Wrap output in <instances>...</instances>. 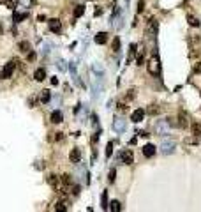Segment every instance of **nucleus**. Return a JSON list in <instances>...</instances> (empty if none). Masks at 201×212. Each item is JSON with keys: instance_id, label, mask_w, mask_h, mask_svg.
<instances>
[{"instance_id": "nucleus-1", "label": "nucleus", "mask_w": 201, "mask_h": 212, "mask_svg": "<svg viewBox=\"0 0 201 212\" xmlns=\"http://www.w3.org/2000/svg\"><path fill=\"white\" fill-rule=\"evenodd\" d=\"M148 72L152 76H159L161 74V62H159V55L157 53H153V57L148 62Z\"/></svg>"}, {"instance_id": "nucleus-2", "label": "nucleus", "mask_w": 201, "mask_h": 212, "mask_svg": "<svg viewBox=\"0 0 201 212\" xmlns=\"http://www.w3.org/2000/svg\"><path fill=\"white\" fill-rule=\"evenodd\" d=\"M100 90H102V76H97V80L92 83V99H99Z\"/></svg>"}, {"instance_id": "nucleus-3", "label": "nucleus", "mask_w": 201, "mask_h": 212, "mask_svg": "<svg viewBox=\"0 0 201 212\" xmlns=\"http://www.w3.org/2000/svg\"><path fill=\"white\" fill-rule=\"evenodd\" d=\"M175 149H176V143L173 140H164L161 143V149H159V150H161L162 154H171V152H175Z\"/></svg>"}, {"instance_id": "nucleus-4", "label": "nucleus", "mask_w": 201, "mask_h": 212, "mask_svg": "<svg viewBox=\"0 0 201 212\" xmlns=\"http://www.w3.org/2000/svg\"><path fill=\"white\" fill-rule=\"evenodd\" d=\"M118 159H122L124 164H132V163H134V152H132L131 149H127V150H124L120 156H118Z\"/></svg>"}, {"instance_id": "nucleus-5", "label": "nucleus", "mask_w": 201, "mask_h": 212, "mask_svg": "<svg viewBox=\"0 0 201 212\" xmlns=\"http://www.w3.org/2000/svg\"><path fill=\"white\" fill-rule=\"evenodd\" d=\"M127 129V122L124 120V119H120V117H117L115 120H113V131L115 133H124Z\"/></svg>"}, {"instance_id": "nucleus-6", "label": "nucleus", "mask_w": 201, "mask_h": 212, "mask_svg": "<svg viewBox=\"0 0 201 212\" xmlns=\"http://www.w3.org/2000/svg\"><path fill=\"white\" fill-rule=\"evenodd\" d=\"M48 27H50V30L55 32V34H60V30H62V23H60V20H57V18H51V20L48 21Z\"/></svg>"}, {"instance_id": "nucleus-7", "label": "nucleus", "mask_w": 201, "mask_h": 212, "mask_svg": "<svg viewBox=\"0 0 201 212\" xmlns=\"http://www.w3.org/2000/svg\"><path fill=\"white\" fill-rule=\"evenodd\" d=\"M14 66H16V62H7V66L4 67V71H2V78H4V80H7V78H11V76H12Z\"/></svg>"}, {"instance_id": "nucleus-8", "label": "nucleus", "mask_w": 201, "mask_h": 212, "mask_svg": "<svg viewBox=\"0 0 201 212\" xmlns=\"http://www.w3.org/2000/svg\"><path fill=\"white\" fill-rule=\"evenodd\" d=\"M145 119V110H141V108H138V110H134L132 111V115H131V120L134 122V124H138V122H141Z\"/></svg>"}, {"instance_id": "nucleus-9", "label": "nucleus", "mask_w": 201, "mask_h": 212, "mask_svg": "<svg viewBox=\"0 0 201 212\" xmlns=\"http://www.w3.org/2000/svg\"><path fill=\"white\" fill-rule=\"evenodd\" d=\"M168 127H170L168 120H159L155 124V131L159 133V134H166V133H168Z\"/></svg>"}, {"instance_id": "nucleus-10", "label": "nucleus", "mask_w": 201, "mask_h": 212, "mask_svg": "<svg viewBox=\"0 0 201 212\" xmlns=\"http://www.w3.org/2000/svg\"><path fill=\"white\" fill-rule=\"evenodd\" d=\"M69 159H71V163H74V164L81 163V152H80V149H72L71 154H69Z\"/></svg>"}, {"instance_id": "nucleus-11", "label": "nucleus", "mask_w": 201, "mask_h": 212, "mask_svg": "<svg viewBox=\"0 0 201 212\" xmlns=\"http://www.w3.org/2000/svg\"><path fill=\"white\" fill-rule=\"evenodd\" d=\"M92 72H95L97 76H104L106 69H104V66L100 62H95V64H92Z\"/></svg>"}, {"instance_id": "nucleus-12", "label": "nucleus", "mask_w": 201, "mask_h": 212, "mask_svg": "<svg viewBox=\"0 0 201 212\" xmlns=\"http://www.w3.org/2000/svg\"><path fill=\"white\" fill-rule=\"evenodd\" d=\"M62 120H64V113H62L60 110H55L51 113V122H53V124H60Z\"/></svg>"}, {"instance_id": "nucleus-13", "label": "nucleus", "mask_w": 201, "mask_h": 212, "mask_svg": "<svg viewBox=\"0 0 201 212\" xmlns=\"http://www.w3.org/2000/svg\"><path fill=\"white\" fill-rule=\"evenodd\" d=\"M94 41H95L97 44H106V42H108V34H106V32H99V34L94 37Z\"/></svg>"}, {"instance_id": "nucleus-14", "label": "nucleus", "mask_w": 201, "mask_h": 212, "mask_svg": "<svg viewBox=\"0 0 201 212\" xmlns=\"http://www.w3.org/2000/svg\"><path fill=\"white\" fill-rule=\"evenodd\" d=\"M143 154H145V157H152V156L155 154V147H153L152 143H147V145L143 147Z\"/></svg>"}, {"instance_id": "nucleus-15", "label": "nucleus", "mask_w": 201, "mask_h": 212, "mask_svg": "<svg viewBox=\"0 0 201 212\" xmlns=\"http://www.w3.org/2000/svg\"><path fill=\"white\" fill-rule=\"evenodd\" d=\"M50 101H51V92L46 89V90L41 92V103H42V104H48Z\"/></svg>"}, {"instance_id": "nucleus-16", "label": "nucleus", "mask_w": 201, "mask_h": 212, "mask_svg": "<svg viewBox=\"0 0 201 212\" xmlns=\"http://www.w3.org/2000/svg\"><path fill=\"white\" fill-rule=\"evenodd\" d=\"M34 78H35L37 81H42L44 78H46V69H42V67L35 69V72H34Z\"/></svg>"}, {"instance_id": "nucleus-17", "label": "nucleus", "mask_w": 201, "mask_h": 212, "mask_svg": "<svg viewBox=\"0 0 201 212\" xmlns=\"http://www.w3.org/2000/svg\"><path fill=\"white\" fill-rule=\"evenodd\" d=\"M18 48H20L21 53H28L30 51V42L28 41H21L20 44H18Z\"/></svg>"}, {"instance_id": "nucleus-18", "label": "nucleus", "mask_w": 201, "mask_h": 212, "mask_svg": "<svg viewBox=\"0 0 201 212\" xmlns=\"http://www.w3.org/2000/svg\"><path fill=\"white\" fill-rule=\"evenodd\" d=\"M25 18H27V14H21L18 11H14V16H12L14 23H21V20H25Z\"/></svg>"}, {"instance_id": "nucleus-19", "label": "nucleus", "mask_w": 201, "mask_h": 212, "mask_svg": "<svg viewBox=\"0 0 201 212\" xmlns=\"http://www.w3.org/2000/svg\"><path fill=\"white\" fill-rule=\"evenodd\" d=\"M100 207H102L104 210L108 209V193H106V191L102 193V196H100Z\"/></svg>"}, {"instance_id": "nucleus-20", "label": "nucleus", "mask_w": 201, "mask_h": 212, "mask_svg": "<svg viewBox=\"0 0 201 212\" xmlns=\"http://www.w3.org/2000/svg\"><path fill=\"white\" fill-rule=\"evenodd\" d=\"M18 2L21 4V7H27V9H30V7H34V4H35L34 0H18Z\"/></svg>"}, {"instance_id": "nucleus-21", "label": "nucleus", "mask_w": 201, "mask_h": 212, "mask_svg": "<svg viewBox=\"0 0 201 212\" xmlns=\"http://www.w3.org/2000/svg\"><path fill=\"white\" fill-rule=\"evenodd\" d=\"M48 182H50L53 187L58 189V179H57V175H50V177H48Z\"/></svg>"}, {"instance_id": "nucleus-22", "label": "nucleus", "mask_w": 201, "mask_h": 212, "mask_svg": "<svg viewBox=\"0 0 201 212\" xmlns=\"http://www.w3.org/2000/svg\"><path fill=\"white\" fill-rule=\"evenodd\" d=\"M187 124H189V122H187V115H185V113H180V122H178V126H180V127H187Z\"/></svg>"}, {"instance_id": "nucleus-23", "label": "nucleus", "mask_w": 201, "mask_h": 212, "mask_svg": "<svg viewBox=\"0 0 201 212\" xmlns=\"http://www.w3.org/2000/svg\"><path fill=\"white\" fill-rule=\"evenodd\" d=\"M120 209H122L120 202H117V200H115V202H111V207H110V210H111V212H118Z\"/></svg>"}, {"instance_id": "nucleus-24", "label": "nucleus", "mask_w": 201, "mask_h": 212, "mask_svg": "<svg viewBox=\"0 0 201 212\" xmlns=\"http://www.w3.org/2000/svg\"><path fill=\"white\" fill-rule=\"evenodd\" d=\"M85 12V5H76V9H74V16L78 18V16H81Z\"/></svg>"}, {"instance_id": "nucleus-25", "label": "nucleus", "mask_w": 201, "mask_h": 212, "mask_svg": "<svg viewBox=\"0 0 201 212\" xmlns=\"http://www.w3.org/2000/svg\"><path fill=\"white\" fill-rule=\"evenodd\" d=\"M111 48H113V51H118V48H120V37H115V39H113Z\"/></svg>"}, {"instance_id": "nucleus-26", "label": "nucleus", "mask_w": 201, "mask_h": 212, "mask_svg": "<svg viewBox=\"0 0 201 212\" xmlns=\"http://www.w3.org/2000/svg\"><path fill=\"white\" fill-rule=\"evenodd\" d=\"M187 20H189V25H192V27H199V20H198V18H194V16H189Z\"/></svg>"}, {"instance_id": "nucleus-27", "label": "nucleus", "mask_w": 201, "mask_h": 212, "mask_svg": "<svg viewBox=\"0 0 201 212\" xmlns=\"http://www.w3.org/2000/svg\"><path fill=\"white\" fill-rule=\"evenodd\" d=\"M55 210H67V205L64 202H58L57 205H55Z\"/></svg>"}, {"instance_id": "nucleus-28", "label": "nucleus", "mask_w": 201, "mask_h": 212, "mask_svg": "<svg viewBox=\"0 0 201 212\" xmlns=\"http://www.w3.org/2000/svg\"><path fill=\"white\" fill-rule=\"evenodd\" d=\"M192 131H194V134L199 136L201 134V124H194V126H192Z\"/></svg>"}, {"instance_id": "nucleus-29", "label": "nucleus", "mask_w": 201, "mask_h": 212, "mask_svg": "<svg viewBox=\"0 0 201 212\" xmlns=\"http://www.w3.org/2000/svg\"><path fill=\"white\" fill-rule=\"evenodd\" d=\"M5 4H7V7H11V9H14V7L18 5V0H5Z\"/></svg>"}, {"instance_id": "nucleus-30", "label": "nucleus", "mask_w": 201, "mask_h": 212, "mask_svg": "<svg viewBox=\"0 0 201 212\" xmlns=\"http://www.w3.org/2000/svg\"><path fill=\"white\" fill-rule=\"evenodd\" d=\"M111 152H113V143H108V147H106V157H110L111 156Z\"/></svg>"}, {"instance_id": "nucleus-31", "label": "nucleus", "mask_w": 201, "mask_h": 212, "mask_svg": "<svg viewBox=\"0 0 201 212\" xmlns=\"http://www.w3.org/2000/svg\"><path fill=\"white\" fill-rule=\"evenodd\" d=\"M71 72H72V78L78 76V74H76V64H74V62H71Z\"/></svg>"}, {"instance_id": "nucleus-32", "label": "nucleus", "mask_w": 201, "mask_h": 212, "mask_svg": "<svg viewBox=\"0 0 201 212\" xmlns=\"http://www.w3.org/2000/svg\"><path fill=\"white\" fill-rule=\"evenodd\" d=\"M115 179H117V172H115V170H111V172H110V182H115Z\"/></svg>"}, {"instance_id": "nucleus-33", "label": "nucleus", "mask_w": 201, "mask_h": 212, "mask_svg": "<svg viewBox=\"0 0 201 212\" xmlns=\"http://www.w3.org/2000/svg\"><path fill=\"white\" fill-rule=\"evenodd\" d=\"M132 97H136V90H132L131 89V90L127 92V99H132Z\"/></svg>"}, {"instance_id": "nucleus-34", "label": "nucleus", "mask_w": 201, "mask_h": 212, "mask_svg": "<svg viewBox=\"0 0 201 212\" xmlns=\"http://www.w3.org/2000/svg\"><path fill=\"white\" fill-rule=\"evenodd\" d=\"M58 69H60V71H65V69H67V66H65V62L58 60Z\"/></svg>"}, {"instance_id": "nucleus-35", "label": "nucleus", "mask_w": 201, "mask_h": 212, "mask_svg": "<svg viewBox=\"0 0 201 212\" xmlns=\"http://www.w3.org/2000/svg\"><path fill=\"white\" fill-rule=\"evenodd\" d=\"M143 9H145V2H143V0H140V4H138V12H141Z\"/></svg>"}, {"instance_id": "nucleus-36", "label": "nucleus", "mask_w": 201, "mask_h": 212, "mask_svg": "<svg viewBox=\"0 0 201 212\" xmlns=\"http://www.w3.org/2000/svg\"><path fill=\"white\" fill-rule=\"evenodd\" d=\"M194 72H198V74L201 72V62H198V64H196V67H194Z\"/></svg>"}, {"instance_id": "nucleus-37", "label": "nucleus", "mask_w": 201, "mask_h": 212, "mask_svg": "<svg viewBox=\"0 0 201 212\" xmlns=\"http://www.w3.org/2000/svg\"><path fill=\"white\" fill-rule=\"evenodd\" d=\"M143 62H145V59H143V55H140L138 57V66H143Z\"/></svg>"}, {"instance_id": "nucleus-38", "label": "nucleus", "mask_w": 201, "mask_h": 212, "mask_svg": "<svg viewBox=\"0 0 201 212\" xmlns=\"http://www.w3.org/2000/svg\"><path fill=\"white\" fill-rule=\"evenodd\" d=\"M62 138H64V133H57V140L60 141V140H62Z\"/></svg>"}]
</instances>
